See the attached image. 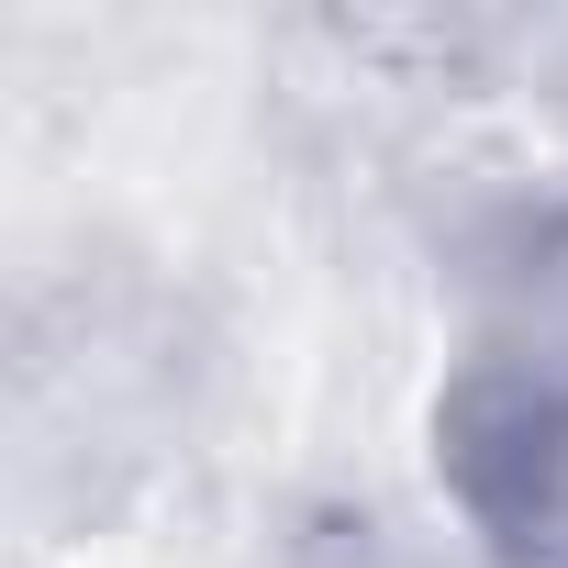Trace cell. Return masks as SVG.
Here are the masks:
<instances>
[{"label":"cell","instance_id":"obj_1","mask_svg":"<svg viewBox=\"0 0 568 568\" xmlns=\"http://www.w3.org/2000/svg\"><path fill=\"white\" fill-rule=\"evenodd\" d=\"M435 479L501 568H568V346L468 357L435 402Z\"/></svg>","mask_w":568,"mask_h":568}]
</instances>
